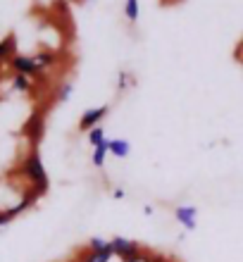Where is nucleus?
Segmentation results:
<instances>
[{"mask_svg": "<svg viewBox=\"0 0 243 262\" xmlns=\"http://www.w3.org/2000/svg\"><path fill=\"white\" fill-rule=\"evenodd\" d=\"M110 257H112L110 246H107V248H103V250H89V248H83L81 253H79L77 262H110Z\"/></svg>", "mask_w": 243, "mask_h": 262, "instance_id": "obj_6", "label": "nucleus"}, {"mask_svg": "<svg viewBox=\"0 0 243 262\" xmlns=\"http://www.w3.org/2000/svg\"><path fill=\"white\" fill-rule=\"evenodd\" d=\"M12 89L21 91V93H29V91H31V79H29V76H21V74H14L12 76Z\"/></svg>", "mask_w": 243, "mask_h": 262, "instance_id": "obj_12", "label": "nucleus"}, {"mask_svg": "<svg viewBox=\"0 0 243 262\" xmlns=\"http://www.w3.org/2000/svg\"><path fill=\"white\" fill-rule=\"evenodd\" d=\"M21 177L31 184L34 191L46 193V188H48V172H46V167H43L38 150H31L27 158L21 160Z\"/></svg>", "mask_w": 243, "mask_h": 262, "instance_id": "obj_1", "label": "nucleus"}, {"mask_svg": "<svg viewBox=\"0 0 243 262\" xmlns=\"http://www.w3.org/2000/svg\"><path fill=\"white\" fill-rule=\"evenodd\" d=\"M34 62H36V67H38V72H46V69H50L55 64V55L48 53V50H43V53L34 55Z\"/></svg>", "mask_w": 243, "mask_h": 262, "instance_id": "obj_9", "label": "nucleus"}, {"mask_svg": "<svg viewBox=\"0 0 243 262\" xmlns=\"http://www.w3.org/2000/svg\"><path fill=\"white\" fill-rule=\"evenodd\" d=\"M17 217V212H14L12 207L10 210H0V227H5V224H10V222Z\"/></svg>", "mask_w": 243, "mask_h": 262, "instance_id": "obj_16", "label": "nucleus"}, {"mask_svg": "<svg viewBox=\"0 0 243 262\" xmlns=\"http://www.w3.org/2000/svg\"><path fill=\"white\" fill-rule=\"evenodd\" d=\"M126 81H129V74H122V76H119V91L126 89Z\"/></svg>", "mask_w": 243, "mask_h": 262, "instance_id": "obj_18", "label": "nucleus"}, {"mask_svg": "<svg viewBox=\"0 0 243 262\" xmlns=\"http://www.w3.org/2000/svg\"><path fill=\"white\" fill-rule=\"evenodd\" d=\"M72 91H74V86H72L70 81H64V83H60V86H57L55 98L60 100V103H67V100H70V96H72Z\"/></svg>", "mask_w": 243, "mask_h": 262, "instance_id": "obj_14", "label": "nucleus"}, {"mask_svg": "<svg viewBox=\"0 0 243 262\" xmlns=\"http://www.w3.org/2000/svg\"><path fill=\"white\" fill-rule=\"evenodd\" d=\"M107 246H110V241H103V238H91L89 241V246H86V248L89 250H103V248H107Z\"/></svg>", "mask_w": 243, "mask_h": 262, "instance_id": "obj_17", "label": "nucleus"}, {"mask_svg": "<svg viewBox=\"0 0 243 262\" xmlns=\"http://www.w3.org/2000/svg\"><path fill=\"white\" fill-rule=\"evenodd\" d=\"M141 248H143L141 243L131 241V238H124V236H115V238L110 241V250H112V255L122 257V262H124L126 257L136 255V253H139Z\"/></svg>", "mask_w": 243, "mask_h": 262, "instance_id": "obj_2", "label": "nucleus"}, {"mask_svg": "<svg viewBox=\"0 0 243 262\" xmlns=\"http://www.w3.org/2000/svg\"><path fill=\"white\" fill-rule=\"evenodd\" d=\"M124 14H126V19H129V21H136V19H139V14H141V10H139V0H126Z\"/></svg>", "mask_w": 243, "mask_h": 262, "instance_id": "obj_13", "label": "nucleus"}, {"mask_svg": "<svg viewBox=\"0 0 243 262\" xmlns=\"http://www.w3.org/2000/svg\"><path fill=\"white\" fill-rule=\"evenodd\" d=\"M10 67H12V72L14 74H21V76H38L41 72H38V67H36V62H34V57H29V55H14L12 60H10Z\"/></svg>", "mask_w": 243, "mask_h": 262, "instance_id": "obj_4", "label": "nucleus"}, {"mask_svg": "<svg viewBox=\"0 0 243 262\" xmlns=\"http://www.w3.org/2000/svg\"><path fill=\"white\" fill-rule=\"evenodd\" d=\"M162 262H174V260H169V257H165V260H162Z\"/></svg>", "mask_w": 243, "mask_h": 262, "instance_id": "obj_21", "label": "nucleus"}, {"mask_svg": "<svg viewBox=\"0 0 243 262\" xmlns=\"http://www.w3.org/2000/svg\"><path fill=\"white\" fill-rule=\"evenodd\" d=\"M105 141V131H103V126H96V129H91L89 131V143L96 148V145H100Z\"/></svg>", "mask_w": 243, "mask_h": 262, "instance_id": "obj_15", "label": "nucleus"}, {"mask_svg": "<svg viewBox=\"0 0 243 262\" xmlns=\"http://www.w3.org/2000/svg\"><path fill=\"white\" fill-rule=\"evenodd\" d=\"M107 112H110L107 105H100V107H91V110H86L81 115V119H79V129L91 131V129H96V126H100V122L107 117Z\"/></svg>", "mask_w": 243, "mask_h": 262, "instance_id": "obj_3", "label": "nucleus"}, {"mask_svg": "<svg viewBox=\"0 0 243 262\" xmlns=\"http://www.w3.org/2000/svg\"><path fill=\"white\" fill-rule=\"evenodd\" d=\"M112 195H115L117 200H122V198H124V191H122V188H115V193H112Z\"/></svg>", "mask_w": 243, "mask_h": 262, "instance_id": "obj_20", "label": "nucleus"}, {"mask_svg": "<svg viewBox=\"0 0 243 262\" xmlns=\"http://www.w3.org/2000/svg\"><path fill=\"white\" fill-rule=\"evenodd\" d=\"M165 257L162 255H155V253H150V250H146V248H141L136 255H131V257H126L124 262H162Z\"/></svg>", "mask_w": 243, "mask_h": 262, "instance_id": "obj_10", "label": "nucleus"}, {"mask_svg": "<svg viewBox=\"0 0 243 262\" xmlns=\"http://www.w3.org/2000/svg\"><path fill=\"white\" fill-rule=\"evenodd\" d=\"M105 158H107V138H105L100 145L93 148V155H91V162L96 167H103L105 165Z\"/></svg>", "mask_w": 243, "mask_h": 262, "instance_id": "obj_11", "label": "nucleus"}, {"mask_svg": "<svg viewBox=\"0 0 243 262\" xmlns=\"http://www.w3.org/2000/svg\"><path fill=\"white\" fill-rule=\"evenodd\" d=\"M195 214H198V210H195L193 205H179L176 210H174L176 222H179L186 231H193V229H195Z\"/></svg>", "mask_w": 243, "mask_h": 262, "instance_id": "obj_5", "label": "nucleus"}, {"mask_svg": "<svg viewBox=\"0 0 243 262\" xmlns=\"http://www.w3.org/2000/svg\"><path fill=\"white\" fill-rule=\"evenodd\" d=\"M129 150H131V145H129L126 138H112V141H107V152L115 155V158H126Z\"/></svg>", "mask_w": 243, "mask_h": 262, "instance_id": "obj_8", "label": "nucleus"}, {"mask_svg": "<svg viewBox=\"0 0 243 262\" xmlns=\"http://www.w3.org/2000/svg\"><path fill=\"white\" fill-rule=\"evenodd\" d=\"M77 3H86V0H77Z\"/></svg>", "mask_w": 243, "mask_h": 262, "instance_id": "obj_22", "label": "nucleus"}, {"mask_svg": "<svg viewBox=\"0 0 243 262\" xmlns=\"http://www.w3.org/2000/svg\"><path fill=\"white\" fill-rule=\"evenodd\" d=\"M236 60H241L243 62V41L238 43V48H236Z\"/></svg>", "mask_w": 243, "mask_h": 262, "instance_id": "obj_19", "label": "nucleus"}, {"mask_svg": "<svg viewBox=\"0 0 243 262\" xmlns=\"http://www.w3.org/2000/svg\"><path fill=\"white\" fill-rule=\"evenodd\" d=\"M14 55H17V38H14V34H7L0 41V64L10 62Z\"/></svg>", "mask_w": 243, "mask_h": 262, "instance_id": "obj_7", "label": "nucleus"}]
</instances>
